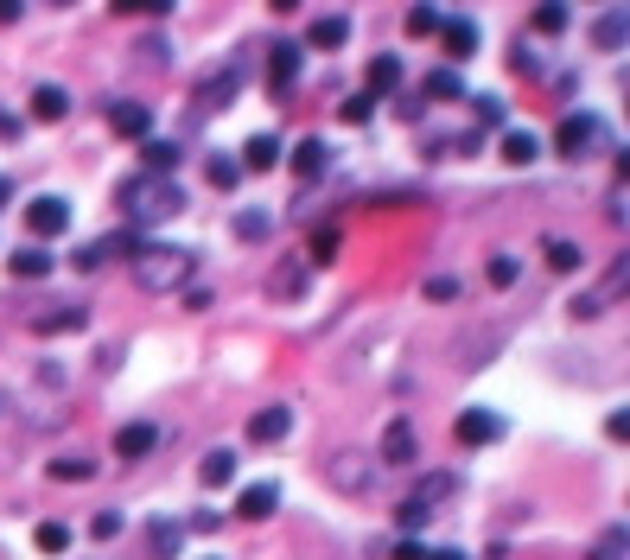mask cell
I'll return each instance as SVG.
<instances>
[{"label":"cell","instance_id":"cell-29","mask_svg":"<svg viewBox=\"0 0 630 560\" xmlns=\"http://www.w3.org/2000/svg\"><path fill=\"white\" fill-rule=\"evenodd\" d=\"M535 153H541V140H535V134H522V128L503 134V160H510V166H529Z\"/></svg>","mask_w":630,"mask_h":560},{"label":"cell","instance_id":"cell-33","mask_svg":"<svg viewBox=\"0 0 630 560\" xmlns=\"http://www.w3.org/2000/svg\"><path fill=\"white\" fill-rule=\"evenodd\" d=\"M32 541H39V554H64L70 548V529H64V522H39Z\"/></svg>","mask_w":630,"mask_h":560},{"label":"cell","instance_id":"cell-40","mask_svg":"<svg viewBox=\"0 0 630 560\" xmlns=\"http://www.w3.org/2000/svg\"><path fill=\"white\" fill-rule=\"evenodd\" d=\"M516 255H490V287H516Z\"/></svg>","mask_w":630,"mask_h":560},{"label":"cell","instance_id":"cell-50","mask_svg":"<svg viewBox=\"0 0 630 560\" xmlns=\"http://www.w3.org/2000/svg\"><path fill=\"white\" fill-rule=\"evenodd\" d=\"M7 198H13V185H7V179H0V204H7Z\"/></svg>","mask_w":630,"mask_h":560},{"label":"cell","instance_id":"cell-2","mask_svg":"<svg viewBox=\"0 0 630 560\" xmlns=\"http://www.w3.org/2000/svg\"><path fill=\"white\" fill-rule=\"evenodd\" d=\"M121 198L134 204V217H140V223H172V217L185 210V191L172 185V179H134L128 191H121Z\"/></svg>","mask_w":630,"mask_h":560},{"label":"cell","instance_id":"cell-19","mask_svg":"<svg viewBox=\"0 0 630 560\" xmlns=\"http://www.w3.org/2000/svg\"><path fill=\"white\" fill-rule=\"evenodd\" d=\"M83 319H90V312H83V306H58V312H32V331H39V338H64V331H83Z\"/></svg>","mask_w":630,"mask_h":560},{"label":"cell","instance_id":"cell-4","mask_svg":"<svg viewBox=\"0 0 630 560\" xmlns=\"http://www.w3.org/2000/svg\"><path fill=\"white\" fill-rule=\"evenodd\" d=\"M599 140H605V121L580 109V115H567V121H560V134H554V153H567V160H580L586 147H599Z\"/></svg>","mask_w":630,"mask_h":560},{"label":"cell","instance_id":"cell-28","mask_svg":"<svg viewBox=\"0 0 630 560\" xmlns=\"http://www.w3.org/2000/svg\"><path fill=\"white\" fill-rule=\"evenodd\" d=\"M541 255H548L554 274H573V268H580V242H567V236H548V249H541Z\"/></svg>","mask_w":630,"mask_h":560},{"label":"cell","instance_id":"cell-12","mask_svg":"<svg viewBox=\"0 0 630 560\" xmlns=\"http://www.w3.org/2000/svg\"><path fill=\"white\" fill-rule=\"evenodd\" d=\"M153 446H160V427H153V420H128V427L115 433V459H147Z\"/></svg>","mask_w":630,"mask_h":560},{"label":"cell","instance_id":"cell-42","mask_svg":"<svg viewBox=\"0 0 630 560\" xmlns=\"http://www.w3.org/2000/svg\"><path fill=\"white\" fill-rule=\"evenodd\" d=\"M408 32H414V39H427V32H440V13H433V7H414V13H408Z\"/></svg>","mask_w":630,"mask_h":560},{"label":"cell","instance_id":"cell-21","mask_svg":"<svg viewBox=\"0 0 630 560\" xmlns=\"http://www.w3.org/2000/svg\"><path fill=\"white\" fill-rule=\"evenodd\" d=\"M440 39H446V51H452V64H459V58L478 51V26H471V20H440Z\"/></svg>","mask_w":630,"mask_h":560},{"label":"cell","instance_id":"cell-49","mask_svg":"<svg viewBox=\"0 0 630 560\" xmlns=\"http://www.w3.org/2000/svg\"><path fill=\"white\" fill-rule=\"evenodd\" d=\"M420 560H465L459 548H440V554H420Z\"/></svg>","mask_w":630,"mask_h":560},{"label":"cell","instance_id":"cell-1","mask_svg":"<svg viewBox=\"0 0 630 560\" xmlns=\"http://www.w3.org/2000/svg\"><path fill=\"white\" fill-rule=\"evenodd\" d=\"M191 274H198V255L179 249V242H140L134 249V280L147 293H185Z\"/></svg>","mask_w":630,"mask_h":560},{"label":"cell","instance_id":"cell-7","mask_svg":"<svg viewBox=\"0 0 630 560\" xmlns=\"http://www.w3.org/2000/svg\"><path fill=\"white\" fill-rule=\"evenodd\" d=\"M236 90H242V70L230 64V70H217V77H204V83H198V96H191V102H198L204 115H217V109H230V102H236Z\"/></svg>","mask_w":630,"mask_h":560},{"label":"cell","instance_id":"cell-47","mask_svg":"<svg viewBox=\"0 0 630 560\" xmlns=\"http://www.w3.org/2000/svg\"><path fill=\"white\" fill-rule=\"evenodd\" d=\"M20 20V0H0V26H13Z\"/></svg>","mask_w":630,"mask_h":560},{"label":"cell","instance_id":"cell-44","mask_svg":"<svg viewBox=\"0 0 630 560\" xmlns=\"http://www.w3.org/2000/svg\"><path fill=\"white\" fill-rule=\"evenodd\" d=\"M153 548L172 560V548H179V529H172V522H153Z\"/></svg>","mask_w":630,"mask_h":560},{"label":"cell","instance_id":"cell-38","mask_svg":"<svg viewBox=\"0 0 630 560\" xmlns=\"http://www.w3.org/2000/svg\"><path fill=\"white\" fill-rule=\"evenodd\" d=\"M134 58H140V64H153V70H166L172 45H166V39H140V45H134Z\"/></svg>","mask_w":630,"mask_h":560},{"label":"cell","instance_id":"cell-5","mask_svg":"<svg viewBox=\"0 0 630 560\" xmlns=\"http://www.w3.org/2000/svg\"><path fill=\"white\" fill-rule=\"evenodd\" d=\"M306 287H312V268H306L300 255H287V261L268 274V300H274V306H300Z\"/></svg>","mask_w":630,"mask_h":560},{"label":"cell","instance_id":"cell-20","mask_svg":"<svg viewBox=\"0 0 630 560\" xmlns=\"http://www.w3.org/2000/svg\"><path fill=\"white\" fill-rule=\"evenodd\" d=\"M64 115H70V90L39 83V90H32V121H64Z\"/></svg>","mask_w":630,"mask_h":560},{"label":"cell","instance_id":"cell-22","mask_svg":"<svg viewBox=\"0 0 630 560\" xmlns=\"http://www.w3.org/2000/svg\"><path fill=\"white\" fill-rule=\"evenodd\" d=\"M236 166H249V172H268V166H280V140L274 134H255L249 147H242V160Z\"/></svg>","mask_w":630,"mask_h":560},{"label":"cell","instance_id":"cell-13","mask_svg":"<svg viewBox=\"0 0 630 560\" xmlns=\"http://www.w3.org/2000/svg\"><path fill=\"white\" fill-rule=\"evenodd\" d=\"M293 433V408H261L249 414V446H274V440H287Z\"/></svg>","mask_w":630,"mask_h":560},{"label":"cell","instance_id":"cell-15","mask_svg":"<svg viewBox=\"0 0 630 560\" xmlns=\"http://www.w3.org/2000/svg\"><path fill=\"white\" fill-rule=\"evenodd\" d=\"M274 510H280V484H249V490L236 497V516H242V522H268Z\"/></svg>","mask_w":630,"mask_h":560},{"label":"cell","instance_id":"cell-39","mask_svg":"<svg viewBox=\"0 0 630 560\" xmlns=\"http://www.w3.org/2000/svg\"><path fill=\"white\" fill-rule=\"evenodd\" d=\"M592 560H624V522H611V529H605V541L592 548Z\"/></svg>","mask_w":630,"mask_h":560},{"label":"cell","instance_id":"cell-10","mask_svg":"<svg viewBox=\"0 0 630 560\" xmlns=\"http://www.w3.org/2000/svg\"><path fill=\"white\" fill-rule=\"evenodd\" d=\"M293 77H300V45H287V39L268 45V90H274V96H287V90H293Z\"/></svg>","mask_w":630,"mask_h":560},{"label":"cell","instance_id":"cell-3","mask_svg":"<svg viewBox=\"0 0 630 560\" xmlns=\"http://www.w3.org/2000/svg\"><path fill=\"white\" fill-rule=\"evenodd\" d=\"M128 249H140V236H134V230L96 236V242H83V249L70 255V268H77V274H96V268H109V261H115V255H128Z\"/></svg>","mask_w":630,"mask_h":560},{"label":"cell","instance_id":"cell-23","mask_svg":"<svg viewBox=\"0 0 630 560\" xmlns=\"http://www.w3.org/2000/svg\"><path fill=\"white\" fill-rule=\"evenodd\" d=\"M382 459H389V465H408L414 459V427H408V420H395V427L382 433Z\"/></svg>","mask_w":630,"mask_h":560},{"label":"cell","instance_id":"cell-25","mask_svg":"<svg viewBox=\"0 0 630 560\" xmlns=\"http://www.w3.org/2000/svg\"><path fill=\"white\" fill-rule=\"evenodd\" d=\"M592 45H599V51H624V13L618 7L592 20Z\"/></svg>","mask_w":630,"mask_h":560},{"label":"cell","instance_id":"cell-36","mask_svg":"<svg viewBox=\"0 0 630 560\" xmlns=\"http://www.w3.org/2000/svg\"><path fill=\"white\" fill-rule=\"evenodd\" d=\"M121 529H128V516H121V510H102V516L90 522V541H115Z\"/></svg>","mask_w":630,"mask_h":560},{"label":"cell","instance_id":"cell-11","mask_svg":"<svg viewBox=\"0 0 630 560\" xmlns=\"http://www.w3.org/2000/svg\"><path fill=\"white\" fill-rule=\"evenodd\" d=\"M452 490H459V478H452V471H427V478L414 484V510H427V516H440V503H452Z\"/></svg>","mask_w":630,"mask_h":560},{"label":"cell","instance_id":"cell-27","mask_svg":"<svg viewBox=\"0 0 630 560\" xmlns=\"http://www.w3.org/2000/svg\"><path fill=\"white\" fill-rule=\"evenodd\" d=\"M204 179H210V185H217V191H230V185L242 179V166H236V153H210V160H204Z\"/></svg>","mask_w":630,"mask_h":560},{"label":"cell","instance_id":"cell-46","mask_svg":"<svg viewBox=\"0 0 630 560\" xmlns=\"http://www.w3.org/2000/svg\"><path fill=\"white\" fill-rule=\"evenodd\" d=\"M331 255H338V230H319L312 236V261H331Z\"/></svg>","mask_w":630,"mask_h":560},{"label":"cell","instance_id":"cell-43","mask_svg":"<svg viewBox=\"0 0 630 560\" xmlns=\"http://www.w3.org/2000/svg\"><path fill=\"white\" fill-rule=\"evenodd\" d=\"M605 312V293H580V300H573V319H599Z\"/></svg>","mask_w":630,"mask_h":560},{"label":"cell","instance_id":"cell-30","mask_svg":"<svg viewBox=\"0 0 630 560\" xmlns=\"http://www.w3.org/2000/svg\"><path fill=\"white\" fill-rule=\"evenodd\" d=\"M427 300H433V306H459V300H465V280H459V274H433V280H427Z\"/></svg>","mask_w":630,"mask_h":560},{"label":"cell","instance_id":"cell-34","mask_svg":"<svg viewBox=\"0 0 630 560\" xmlns=\"http://www.w3.org/2000/svg\"><path fill=\"white\" fill-rule=\"evenodd\" d=\"M147 166H153V179H166V172L179 166V147H172V140H147Z\"/></svg>","mask_w":630,"mask_h":560},{"label":"cell","instance_id":"cell-31","mask_svg":"<svg viewBox=\"0 0 630 560\" xmlns=\"http://www.w3.org/2000/svg\"><path fill=\"white\" fill-rule=\"evenodd\" d=\"M20 280H39V274H51V255L45 249H13V261H7Z\"/></svg>","mask_w":630,"mask_h":560},{"label":"cell","instance_id":"cell-8","mask_svg":"<svg viewBox=\"0 0 630 560\" xmlns=\"http://www.w3.org/2000/svg\"><path fill=\"white\" fill-rule=\"evenodd\" d=\"M109 128L121 140H147L153 134V102H109Z\"/></svg>","mask_w":630,"mask_h":560},{"label":"cell","instance_id":"cell-48","mask_svg":"<svg viewBox=\"0 0 630 560\" xmlns=\"http://www.w3.org/2000/svg\"><path fill=\"white\" fill-rule=\"evenodd\" d=\"M0 134H7V140L20 134V115H7V109H0Z\"/></svg>","mask_w":630,"mask_h":560},{"label":"cell","instance_id":"cell-32","mask_svg":"<svg viewBox=\"0 0 630 560\" xmlns=\"http://www.w3.org/2000/svg\"><path fill=\"white\" fill-rule=\"evenodd\" d=\"M45 471H51L58 484H83V478H96V459H51Z\"/></svg>","mask_w":630,"mask_h":560},{"label":"cell","instance_id":"cell-18","mask_svg":"<svg viewBox=\"0 0 630 560\" xmlns=\"http://www.w3.org/2000/svg\"><path fill=\"white\" fill-rule=\"evenodd\" d=\"M325 166H331V147H325V140H300V147H293V179H300V185H312Z\"/></svg>","mask_w":630,"mask_h":560},{"label":"cell","instance_id":"cell-37","mask_svg":"<svg viewBox=\"0 0 630 560\" xmlns=\"http://www.w3.org/2000/svg\"><path fill=\"white\" fill-rule=\"evenodd\" d=\"M370 109H376V96H350V102H338V121H350V128H357V121H370Z\"/></svg>","mask_w":630,"mask_h":560},{"label":"cell","instance_id":"cell-35","mask_svg":"<svg viewBox=\"0 0 630 560\" xmlns=\"http://www.w3.org/2000/svg\"><path fill=\"white\" fill-rule=\"evenodd\" d=\"M567 26H573V13H567V7H554V0H548V7H535V32H554V39H560Z\"/></svg>","mask_w":630,"mask_h":560},{"label":"cell","instance_id":"cell-6","mask_svg":"<svg viewBox=\"0 0 630 560\" xmlns=\"http://www.w3.org/2000/svg\"><path fill=\"white\" fill-rule=\"evenodd\" d=\"M452 433H459V446H490V440H503V414L497 408H465Z\"/></svg>","mask_w":630,"mask_h":560},{"label":"cell","instance_id":"cell-41","mask_svg":"<svg viewBox=\"0 0 630 560\" xmlns=\"http://www.w3.org/2000/svg\"><path fill=\"white\" fill-rule=\"evenodd\" d=\"M236 236H242V242H261V236H268V217H261V210H242V217H236Z\"/></svg>","mask_w":630,"mask_h":560},{"label":"cell","instance_id":"cell-14","mask_svg":"<svg viewBox=\"0 0 630 560\" xmlns=\"http://www.w3.org/2000/svg\"><path fill=\"white\" fill-rule=\"evenodd\" d=\"M370 478H376V465L363 459V452H338V459H331V484L338 490H370Z\"/></svg>","mask_w":630,"mask_h":560},{"label":"cell","instance_id":"cell-45","mask_svg":"<svg viewBox=\"0 0 630 560\" xmlns=\"http://www.w3.org/2000/svg\"><path fill=\"white\" fill-rule=\"evenodd\" d=\"M471 102H478V121H484V128H497V121H503V102H497V96H471Z\"/></svg>","mask_w":630,"mask_h":560},{"label":"cell","instance_id":"cell-26","mask_svg":"<svg viewBox=\"0 0 630 560\" xmlns=\"http://www.w3.org/2000/svg\"><path fill=\"white\" fill-rule=\"evenodd\" d=\"M236 478V452H204V465H198V484H230Z\"/></svg>","mask_w":630,"mask_h":560},{"label":"cell","instance_id":"cell-9","mask_svg":"<svg viewBox=\"0 0 630 560\" xmlns=\"http://www.w3.org/2000/svg\"><path fill=\"white\" fill-rule=\"evenodd\" d=\"M26 223H32V236L51 242V236L70 230V204H64V198H32V204H26Z\"/></svg>","mask_w":630,"mask_h":560},{"label":"cell","instance_id":"cell-16","mask_svg":"<svg viewBox=\"0 0 630 560\" xmlns=\"http://www.w3.org/2000/svg\"><path fill=\"white\" fill-rule=\"evenodd\" d=\"M306 45H312V51H338V45H350V20H344V13H319V20L306 26Z\"/></svg>","mask_w":630,"mask_h":560},{"label":"cell","instance_id":"cell-51","mask_svg":"<svg viewBox=\"0 0 630 560\" xmlns=\"http://www.w3.org/2000/svg\"><path fill=\"white\" fill-rule=\"evenodd\" d=\"M0 408H7V395H0Z\"/></svg>","mask_w":630,"mask_h":560},{"label":"cell","instance_id":"cell-24","mask_svg":"<svg viewBox=\"0 0 630 560\" xmlns=\"http://www.w3.org/2000/svg\"><path fill=\"white\" fill-rule=\"evenodd\" d=\"M427 96H433V102H459V96H465L459 64H440V70H433V77H427Z\"/></svg>","mask_w":630,"mask_h":560},{"label":"cell","instance_id":"cell-17","mask_svg":"<svg viewBox=\"0 0 630 560\" xmlns=\"http://www.w3.org/2000/svg\"><path fill=\"white\" fill-rule=\"evenodd\" d=\"M363 96H401V58L395 51H376L370 58V90Z\"/></svg>","mask_w":630,"mask_h":560}]
</instances>
